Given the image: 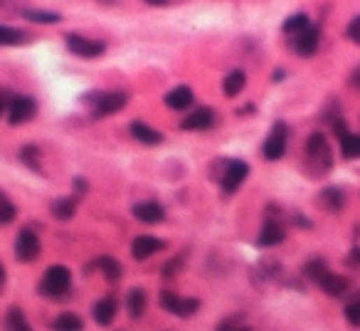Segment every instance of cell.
I'll use <instances>...</instances> for the list:
<instances>
[{
  "instance_id": "ffe728a7",
  "label": "cell",
  "mask_w": 360,
  "mask_h": 331,
  "mask_svg": "<svg viewBox=\"0 0 360 331\" xmlns=\"http://www.w3.org/2000/svg\"><path fill=\"white\" fill-rule=\"evenodd\" d=\"M319 287L324 289V292H326L329 297H343V295H345V289H348V279L340 277V274L329 272V274H326V277L319 282Z\"/></svg>"
},
{
  "instance_id": "60d3db41",
  "label": "cell",
  "mask_w": 360,
  "mask_h": 331,
  "mask_svg": "<svg viewBox=\"0 0 360 331\" xmlns=\"http://www.w3.org/2000/svg\"><path fill=\"white\" fill-rule=\"evenodd\" d=\"M3 109H6V99L0 97V114H3Z\"/></svg>"
},
{
  "instance_id": "8d00e7d4",
  "label": "cell",
  "mask_w": 360,
  "mask_h": 331,
  "mask_svg": "<svg viewBox=\"0 0 360 331\" xmlns=\"http://www.w3.org/2000/svg\"><path fill=\"white\" fill-rule=\"evenodd\" d=\"M350 85L355 87V90H360V67L353 72V77H350Z\"/></svg>"
},
{
  "instance_id": "f35d334b",
  "label": "cell",
  "mask_w": 360,
  "mask_h": 331,
  "mask_svg": "<svg viewBox=\"0 0 360 331\" xmlns=\"http://www.w3.org/2000/svg\"><path fill=\"white\" fill-rule=\"evenodd\" d=\"M74 188H77V190H82V193H84V190H87V181H82V178H74Z\"/></svg>"
},
{
  "instance_id": "5bb4252c",
  "label": "cell",
  "mask_w": 360,
  "mask_h": 331,
  "mask_svg": "<svg viewBox=\"0 0 360 331\" xmlns=\"http://www.w3.org/2000/svg\"><path fill=\"white\" fill-rule=\"evenodd\" d=\"M284 237H287V230H284L282 223H279V220H266L264 225H261V230H259L257 245L274 247V245H279V242H284Z\"/></svg>"
},
{
  "instance_id": "3957f363",
  "label": "cell",
  "mask_w": 360,
  "mask_h": 331,
  "mask_svg": "<svg viewBox=\"0 0 360 331\" xmlns=\"http://www.w3.org/2000/svg\"><path fill=\"white\" fill-rule=\"evenodd\" d=\"M67 50L77 57H84V59H94V57H101L106 52V45L101 40H89L84 35H77V32H69L67 35Z\"/></svg>"
},
{
  "instance_id": "6da1fadb",
  "label": "cell",
  "mask_w": 360,
  "mask_h": 331,
  "mask_svg": "<svg viewBox=\"0 0 360 331\" xmlns=\"http://www.w3.org/2000/svg\"><path fill=\"white\" fill-rule=\"evenodd\" d=\"M69 287H72V272L67 267H62V265H52L40 282V292L45 297H50V300L64 297L69 292Z\"/></svg>"
},
{
  "instance_id": "277c9868",
  "label": "cell",
  "mask_w": 360,
  "mask_h": 331,
  "mask_svg": "<svg viewBox=\"0 0 360 331\" xmlns=\"http://www.w3.org/2000/svg\"><path fill=\"white\" fill-rule=\"evenodd\" d=\"M287 141H289L287 124H284V121H277L272 127V132H269V136H266L264 146H261L266 161H279V158L287 153Z\"/></svg>"
},
{
  "instance_id": "4fadbf2b",
  "label": "cell",
  "mask_w": 360,
  "mask_h": 331,
  "mask_svg": "<svg viewBox=\"0 0 360 331\" xmlns=\"http://www.w3.org/2000/svg\"><path fill=\"white\" fill-rule=\"evenodd\" d=\"M134 218L146 225H156V223H163L166 218V211H163L161 203H153V200H146V203H136L134 205Z\"/></svg>"
},
{
  "instance_id": "d6986e66",
  "label": "cell",
  "mask_w": 360,
  "mask_h": 331,
  "mask_svg": "<svg viewBox=\"0 0 360 331\" xmlns=\"http://www.w3.org/2000/svg\"><path fill=\"white\" fill-rule=\"evenodd\" d=\"M245 87H247V74L242 72V69H232V72L222 79L224 97H237Z\"/></svg>"
},
{
  "instance_id": "44dd1931",
  "label": "cell",
  "mask_w": 360,
  "mask_h": 331,
  "mask_svg": "<svg viewBox=\"0 0 360 331\" xmlns=\"http://www.w3.org/2000/svg\"><path fill=\"white\" fill-rule=\"evenodd\" d=\"M126 307H129V314L134 316V319H138V316L146 314L148 295H146V292H143V289H131V292H129V302H126Z\"/></svg>"
},
{
  "instance_id": "836d02e7",
  "label": "cell",
  "mask_w": 360,
  "mask_h": 331,
  "mask_svg": "<svg viewBox=\"0 0 360 331\" xmlns=\"http://www.w3.org/2000/svg\"><path fill=\"white\" fill-rule=\"evenodd\" d=\"M345 319H348L353 326H360V300L350 302V304L345 307Z\"/></svg>"
},
{
  "instance_id": "d590c367",
  "label": "cell",
  "mask_w": 360,
  "mask_h": 331,
  "mask_svg": "<svg viewBox=\"0 0 360 331\" xmlns=\"http://www.w3.org/2000/svg\"><path fill=\"white\" fill-rule=\"evenodd\" d=\"M345 265H348V267H360V247L350 250V255L345 258Z\"/></svg>"
},
{
  "instance_id": "e0dca14e",
  "label": "cell",
  "mask_w": 360,
  "mask_h": 331,
  "mask_svg": "<svg viewBox=\"0 0 360 331\" xmlns=\"http://www.w3.org/2000/svg\"><path fill=\"white\" fill-rule=\"evenodd\" d=\"M116 314H119V302L114 300V297H104V300H99L94 304V321L101 326H109L111 321L116 319Z\"/></svg>"
},
{
  "instance_id": "ab89813d",
  "label": "cell",
  "mask_w": 360,
  "mask_h": 331,
  "mask_svg": "<svg viewBox=\"0 0 360 331\" xmlns=\"http://www.w3.org/2000/svg\"><path fill=\"white\" fill-rule=\"evenodd\" d=\"M3 284H6V267L0 265V289H3Z\"/></svg>"
},
{
  "instance_id": "2e32d148",
  "label": "cell",
  "mask_w": 360,
  "mask_h": 331,
  "mask_svg": "<svg viewBox=\"0 0 360 331\" xmlns=\"http://www.w3.org/2000/svg\"><path fill=\"white\" fill-rule=\"evenodd\" d=\"M131 136L136 139L138 143H146V146H158V143H163V134L151 129L146 121H134V124H131Z\"/></svg>"
},
{
  "instance_id": "4dcf8cb0",
  "label": "cell",
  "mask_w": 360,
  "mask_h": 331,
  "mask_svg": "<svg viewBox=\"0 0 360 331\" xmlns=\"http://www.w3.org/2000/svg\"><path fill=\"white\" fill-rule=\"evenodd\" d=\"M15 216H17L15 205L10 203V198L6 193H0V225H10L15 220Z\"/></svg>"
},
{
  "instance_id": "8992f818",
  "label": "cell",
  "mask_w": 360,
  "mask_h": 331,
  "mask_svg": "<svg viewBox=\"0 0 360 331\" xmlns=\"http://www.w3.org/2000/svg\"><path fill=\"white\" fill-rule=\"evenodd\" d=\"M126 101H129V97H126L124 92H104V94H96L94 99H92V114H94L96 119L116 114V111L124 109Z\"/></svg>"
},
{
  "instance_id": "7a4b0ae2",
  "label": "cell",
  "mask_w": 360,
  "mask_h": 331,
  "mask_svg": "<svg viewBox=\"0 0 360 331\" xmlns=\"http://www.w3.org/2000/svg\"><path fill=\"white\" fill-rule=\"evenodd\" d=\"M306 161L316 166V174H326L333 163V153H331V143L329 139L321 132L311 134L306 141Z\"/></svg>"
},
{
  "instance_id": "4316f807",
  "label": "cell",
  "mask_w": 360,
  "mask_h": 331,
  "mask_svg": "<svg viewBox=\"0 0 360 331\" xmlns=\"http://www.w3.org/2000/svg\"><path fill=\"white\" fill-rule=\"evenodd\" d=\"M99 269H101V274H104L109 282H119L121 279V265L116 262L114 258H109V255H104V258H99Z\"/></svg>"
},
{
  "instance_id": "30bf717a",
  "label": "cell",
  "mask_w": 360,
  "mask_h": 331,
  "mask_svg": "<svg viewBox=\"0 0 360 331\" xmlns=\"http://www.w3.org/2000/svg\"><path fill=\"white\" fill-rule=\"evenodd\" d=\"M15 255L20 262H35L40 255V237L32 230H20L15 240Z\"/></svg>"
},
{
  "instance_id": "8fae6325",
  "label": "cell",
  "mask_w": 360,
  "mask_h": 331,
  "mask_svg": "<svg viewBox=\"0 0 360 331\" xmlns=\"http://www.w3.org/2000/svg\"><path fill=\"white\" fill-rule=\"evenodd\" d=\"M215 124V111L210 106H200V109L190 111L183 121H180V129L183 132H205Z\"/></svg>"
},
{
  "instance_id": "7402d4cb",
  "label": "cell",
  "mask_w": 360,
  "mask_h": 331,
  "mask_svg": "<svg viewBox=\"0 0 360 331\" xmlns=\"http://www.w3.org/2000/svg\"><path fill=\"white\" fill-rule=\"evenodd\" d=\"M27 40V35L22 30H15L10 25H0V48H15Z\"/></svg>"
},
{
  "instance_id": "7c38bea8",
  "label": "cell",
  "mask_w": 360,
  "mask_h": 331,
  "mask_svg": "<svg viewBox=\"0 0 360 331\" xmlns=\"http://www.w3.org/2000/svg\"><path fill=\"white\" fill-rule=\"evenodd\" d=\"M163 247H166V242L158 240V237L153 235H138L136 240H134V245H131V255L136 260H148L151 255L161 253Z\"/></svg>"
},
{
  "instance_id": "9a60e30c",
  "label": "cell",
  "mask_w": 360,
  "mask_h": 331,
  "mask_svg": "<svg viewBox=\"0 0 360 331\" xmlns=\"http://www.w3.org/2000/svg\"><path fill=\"white\" fill-rule=\"evenodd\" d=\"M193 101H195L193 90H190V87H185V85L175 87V90H171L166 94V106H168V109H173V111H185L190 104H193Z\"/></svg>"
},
{
  "instance_id": "52a82bcc",
  "label": "cell",
  "mask_w": 360,
  "mask_h": 331,
  "mask_svg": "<svg viewBox=\"0 0 360 331\" xmlns=\"http://www.w3.org/2000/svg\"><path fill=\"white\" fill-rule=\"evenodd\" d=\"M37 114V101L32 97H15V99L8 104V121L13 127H20L25 121H30Z\"/></svg>"
},
{
  "instance_id": "d4e9b609",
  "label": "cell",
  "mask_w": 360,
  "mask_h": 331,
  "mask_svg": "<svg viewBox=\"0 0 360 331\" xmlns=\"http://www.w3.org/2000/svg\"><path fill=\"white\" fill-rule=\"evenodd\" d=\"M311 25V20H308V15L306 13H296V15H291V17H287L284 20V25H282V30L287 32V35H298V32H303L306 27Z\"/></svg>"
},
{
  "instance_id": "484cf974",
  "label": "cell",
  "mask_w": 360,
  "mask_h": 331,
  "mask_svg": "<svg viewBox=\"0 0 360 331\" xmlns=\"http://www.w3.org/2000/svg\"><path fill=\"white\" fill-rule=\"evenodd\" d=\"M340 153L345 158H360V134H345L340 136Z\"/></svg>"
},
{
  "instance_id": "603a6c76",
  "label": "cell",
  "mask_w": 360,
  "mask_h": 331,
  "mask_svg": "<svg viewBox=\"0 0 360 331\" xmlns=\"http://www.w3.org/2000/svg\"><path fill=\"white\" fill-rule=\"evenodd\" d=\"M74 211H77V198H59L52 203V216L57 220H72Z\"/></svg>"
},
{
  "instance_id": "1f68e13d",
  "label": "cell",
  "mask_w": 360,
  "mask_h": 331,
  "mask_svg": "<svg viewBox=\"0 0 360 331\" xmlns=\"http://www.w3.org/2000/svg\"><path fill=\"white\" fill-rule=\"evenodd\" d=\"M8 329H10V331H32L20 309H10V311H8Z\"/></svg>"
},
{
  "instance_id": "f546056e",
  "label": "cell",
  "mask_w": 360,
  "mask_h": 331,
  "mask_svg": "<svg viewBox=\"0 0 360 331\" xmlns=\"http://www.w3.org/2000/svg\"><path fill=\"white\" fill-rule=\"evenodd\" d=\"M20 161L25 163L27 169L40 171V148L32 146V143H27V146H22V148H20Z\"/></svg>"
},
{
  "instance_id": "74e56055",
  "label": "cell",
  "mask_w": 360,
  "mask_h": 331,
  "mask_svg": "<svg viewBox=\"0 0 360 331\" xmlns=\"http://www.w3.org/2000/svg\"><path fill=\"white\" fill-rule=\"evenodd\" d=\"M146 6H153V8H166L168 0H146Z\"/></svg>"
},
{
  "instance_id": "cb8c5ba5",
  "label": "cell",
  "mask_w": 360,
  "mask_h": 331,
  "mask_svg": "<svg viewBox=\"0 0 360 331\" xmlns=\"http://www.w3.org/2000/svg\"><path fill=\"white\" fill-rule=\"evenodd\" d=\"M82 319H79L77 314H72V311H64V314H59L57 319L52 321V329L55 331H82Z\"/></svg>"
},
{
  "instance_id": "5b68a950",
  "label": "cell",
  "mask_w": 360,
  "mask_h": 331,
  "mask_svg": "<svg viewBox=\"0 0 360 331\" xmlns=\"http://www.w3.org/2000/svg\"><path fill=\"white\" fill-rule=\"evenodd\" d=\"M247 176H250V166L245 161H227L222 176H219V185H222L224 193L230 195L235 190H240V185L247 181Z\"/></svg>"
},
{
  "instance_id": "d6a6232c",
  "label": "cell",
  "mask_w": 360,
  "mask_h": 331,
  "mask_svg": "<svg viewBox=\"0 0 360 331\" xmlns=\"http://www.w3.org/2000/svg\"><path fill=\"white\" fill-rule=\"evenodd\" d=\"M215 331H252V329H250V326H242L240 316H230V319L219 321Z\"/></svg>"
},
{
  "instance_id": "83f0119b",
  "label": "cell",
  "mask_w": 360,
  "mask_h": 331,
  "mask_svg": "<svg viewBox=\"0 0 360 331\" xmlns=\"http://www.w3.org/2000/svg\"><path fill=\"white\" fill-rule=\"evenodd\" d=\"M303 272H306V277H308V279H313V282L319 284L321 279H324L326 274L331 272V269H329V265H326V260L316 258V260H311V262L306 265V269H303Z\"/></svg>"
},
{
  "instance_id": "ac0fdd59",
  "label": "cell",
  "mask_w": 360,
  "mask_h": 331,
  "mask_svg": "<svg viewBox=\"0 0 360 331\" xmlns=\"http://www.w3.org/2000/svg\"><path fill=\"white\" fill-rule=\"evenodd\" d=\"M319 205L324 208V211H329V213L343 211V205H345L343 190H340V188H324L319 193Z\"/></svg>"
},
{
  "instance_id": "f1b7e54d",
  "label": "cell",
  "mask_w": 360,
  "mask_h": 331,
  "mask_svg": "<svg viewBox=\"0 0 360 331\" xmlns=\"http://www.w3.org/2000/svg\"><path fill=\"white\" fill-rule=\"evenodd\" d=\"M22 17H27L32 22H42V25H55V22L62 20V15L50 10H22Z\"/></svg>"
},
{
  "instance_id": "ba28073f",
  "label": "cell",
  "mask_w": 360,
  "mask_h": 331,
  "mask_svg": "<svg viewBox=\"0 0 360 331\" xmlns=\"http://www.w3.org/2000/svg\"><path fill=\"white\" fill-rule=\"evenodd\" d=\"M319 43H321V30L319 25H308L303 32H298V35H294L291 40V48L296 55H301V57H311L316 50H319Z\"/></svg>"
},
{
  "instance_id": "9c48e42d",
  "label": "cell",
  "mask_w": 360,
  "mask_h": 331,
  "mask_svg": "<svg viewBox=\"0 0 360 331\" xmlns=\"http://www.w3.org/2000/svg\"><path fill=\"white\" fill-rule=\"evenodd\" d=\"M161 307L166 311L175 316H193L198 311L200 302L198 300H188V297H180V295H173V292H163L161 295Z\"/></svg>"
},
{
  "instance_id": "e575fe53",
  "label": "cell",
  "mask_w": 360,
  "mask_h": 331,
  "mask_svg": "<svg viewBox=\"0 0 360 331\" xmlns=\"http://www.w3.org/2000/svg\"><path fill=\"white\" fill-rule=\"evenodd\" d=\"M345 32H348L350 40H353V43L360 48V15H355L353 20L348 22V30H345Z\"/></svg>"
}]
</instances>
